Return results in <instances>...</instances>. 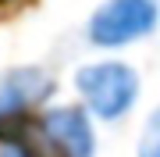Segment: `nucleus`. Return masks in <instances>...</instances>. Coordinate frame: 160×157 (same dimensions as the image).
I'll return each mask as SVG.
<instances>
[{
  "mask_svg": "<svg viewBox=\"0 0 160 157\" xmlns=\"http://www.w3.org/2000/svg\"><path fill=\"white\" fill-rule=\"evenodd\" d=\"M139 71L128 61L103 57L89 61L75 71V93H78L82 107L89 111L96 122H121L132 114V107L139 104Z\"/></svg>",
  "mask_w": 160,
  "mask_h": 157,
  "instance_id": "nucleus-1",
  "label": "nucleus"
},
{
  "mask_svg": "<svg viewBox=\"0 0 160 157\" xmlns=\"http://www.w3.org/2000/svg\"><path fill=\"white\" fill-rule=\"evenodd\" d=\"M160 25V0H103L86 22V39L96 50H121L153 36Z\"/></svg>",
  "mask_w": 160,
  "mask_h": 157,
  "instance_id": "nucleus-2",
  "label": "nucleus"
},
{
  "mask_svg": "<svg viewBox=\"0 0 160 157\" xmlns=\"http://www.w3.org/2000/svg\"><path fill=\"white\" fill-rule=\"evenodd\" d=\"M57 82L39 64H18L0 75V139L18 136L25 118L39 114V107L53 97Z\"/></svg>",
  "mask_w": 160,
  "mask_h": 157,
  "instance_id": "nucleus-3",
  "label": "nucleus"
},
{
  "mask_svg": "<svg viewBox=\"0 0 160 157\" xmlns=\"http://www.w3.org/2000/svg\"><path fill=\"white\" fill-rule=\"evenodd\" d=\"M36 132L50 157H96V125L86 107H46L39 111Z\"/></svg>",
  "mask_w": 160,
  "mask_h": 157,
  "instance_id": "nucleus-4",
  "label": "nucleus"
},
{
  "mask_svg": "<svg viewBox=\"0 0 160 157\" xmlns=\"http://www.w3.org/2000/svg\"><path fill=\"white\" fill-rule=\"evenodd\" d=\"M135 157H160V107L146 118L139 146H135Z\"/></svg>",
  "mask_w": 160,
  "mask_h": 157,
  "instance_id": "nucleus-5",
  "label": "nucleus"
},
{
  "mask_svg": "<svg viewBox=\"0 0 160 157\" xmlns=\"http://www.w3.org/2000/svg\"><path fill=\"white\" fill-rule=\"evenodd\" d=\"M0 157H46V154L22 136H7V139H0Z\"/></svg>",
  "mask_w": 160,
  "mask_h": 157,
  "instance_id": "nucleus-6",
  "label": "nucleus"
}]
</instances>
